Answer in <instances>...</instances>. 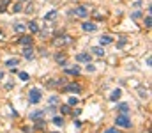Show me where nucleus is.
<instances>
[{"label":"nucleus","mask_w":152,"mask_h":133,"mask_svg":"<svg viewBox=\"0 0 152 133\" xmlns=\"http://www.w3.org/2000/svg\"><path fill=\"white\" fill-rule=\"evenodd\" d=\"M115 123H117V126H120V128H131V119H129L126 114H120V115H117Z\"/></svg>","instance_id":"f257e3e1"},{"label":"nucleus","mask_w":152,"mask_h":133,"mask_svg":"<svg viewBox=\"0 0 152 133\" xmlns=\"http://www.w3.org/2000/svg\"><path fill=\"white\" fill-rule=\"evenodd\" d=\"M28 99H30V103H39L41 101V90L39 89H32L28 92Z\"/></svg>","instance_id":"f03ea898"},{"label":"nucleus","mask_w":152,"mask_h":133,"mask_svg":"<svg viewBox=\"0 0 152 133\" xmlns=\"http://www.w3.org/2000/svg\"><path fill=\"white\" fill-rule=\"evenodd\" d=\"M73 12H75L76 16H80V18H85V16H88V9H87L85 5H80V7H76Z\"/></svg>","instance_id":"7ed1b4c3"},{"label":"nucleus","mask_w":152,"mask_h":133,"mask_svg":"<svg viewBox=\"0 0 152 133\" xmlns=\"http://www.w3.org/2000/svg\"><path fill=\"white\" fill-rule=\"evenodd\" d=\"M69 43H71V37H69V36H62V37H57V39L53 41L55 46H64V44H69Z\"/></svg>","instance_id":"20e7f679"},{"label":"nucleus","mask_w":152,"mask_h":133,"mask_svg":"<svg viewBox=\"0 0 152 133\" xmlns=\"http://www.w3.org/2000/svg\"><path fill=\"white\" fill-rule=\"evenodd\" d=\"M90 59H92V57H90L88 51H81V53L76 55V60H78V62H90Z\"/></svg>","instance_id":"39448f33"},{"label":"nucleus","mask_w":152,"mask_h":133,"mask_svg":"<svg viewBox=\"0 0 152 133\" xmlns=\"http://www.w3.org/2000/svg\"><path fill=\"white\" fill-rule=\"evenodd\" d=\"M64 92H81V87L78 85V84H67L66 87H64Z\"/></svg>","instance_id":"423d86ee"},{"label":"nucleus","mask_w":152,"mask_h":133,"mask_svg":"<svg viewBox=\"0 0 152 133\" xmlns=\"http://www.w3.org/2000/svg\"><path fill=\"white\" fill-rule=\"evenodd\" d=\"M18 43L21 44V46H32V37L30 36H21L18 39Z\"/></svg>","instance_id":"0eeeda50"},{"label":"nucleus","mask_w":152,"mask_h":133,"mask_svg":"<svg viewBox=\"0 0 152 133\" xmlns=\"http://www.w3.org/2000/svg\"><path fill=\"white\" fill-rule=\"evenodd\" d=\"M99 43H101V46L112 44L113 43V37H112V36H101V37H99Z\"/></svg>","instance_id":"6e6552de"},{"label":"nucleus","mask_w":152,"mask_h":133,"mask_svg":"<svg viewBox=\"0 0 152 133\" xmlns=\"http://www.w3.org/2000/svg\"><path fill=\"white\" fill-rule=\"evenodd\" d=\"M81 29H83L85 32H94L97 27H96V23H81Z\"/></svg>","instance_id":"1a4fd4ad"},{"label":"nucleus","mask_w":152,"mask_h":133,"mask_svg":"<svg viewBox=\"0 0 152 133\" xmlns=\"http://www.w3.org/2000/svg\"><path fill=\"white\" fill-rule=\"evenodd\" d=\"M23 57L28 59V60H32V59H34V50H32L30 46H27V48L23 50Z\"/></svg>","instance_id":"9d476101"},{"label":"nucleus","mask_w":152,"mask_h":133,"mask_svg":"<svg viewBox=\"0 0 152 133\" xmlns=\"http://www.w3.org/2000/svg\"><path fill=\"white\" fill-rule=\"evenodd\" d=\"M120 96H122V90L120 89H115V90H112V94H110V101H117Z\"/></svg>","instance_id":"9b49d317"},{"label":"nucleus","mask_w":152,"mask_h":133,"mask_svg":"<svg viewBox=\"0 0 152 133\" xmlns=\"http://www.w3.org/2000/svg\"><path fill=\"white\" fill-rule=\"evenodd\" d=\"M117 110H118L120 114H127V112H129V105H127V103H120V105H117Z\"/></svg>","instance_id":"f8f14e48"},{"label":"nucleus","mask_w":152,"mask_h":133,"mask_svg":"<svg viewBox=\"0 0 152 133\" xmlns=\"http://www.w3.org/2000/svg\"><path fill=\"white\" fill-rule=\"evenodd\" d=\"M92 51H94L97 57H103V55H104V48H103V46H94Z\"/></svg>","instance_id":"ddd939ff"},{"label":"nucleus","mask_w":152,"mask_h":133,"mask_svg":"<svg viewBox=\"0 0 152 133\" xmlns=\"http://www.w3.org/2000/svg\"><path fill=\"white\" fill-rule=\"evenodd\" d=\"M51 123H53L55 126H62V124H64V117H58V115H55V117L51 119Z\"/></svg>","instance_id":"4468645a"},{"label":"nucleus","mask_w":152,"mask_h":133,"mask_svg":"<svg viewBox=\"0 0 152 133\" xmlns=\"http://www.w3.org/2000/svg\"><path fill=\"white\" fill-rule=\"evenodd\" d=\"M5 66H7V68H14V66H18V59H7V60H5Z\"/></svg>","instance_id":"2eb2a0df"},{"label":"nucleus","mask_w":152,"mask_h":133,"mask_svg":"<svg viewBox=\"0 0 152 133\" xmlns=\"http://www.w3.org/2000/svg\"><path fill=\"white\" fill-rule=\"evenodd\" d=\"M28 30H30V32H34V34H36V32H39L37 23H36V21H30V23H28Z\"/></svg>","instance_id":"dca6fc26"},{"label":"nucleus","mask_w":152,"mask_h":133,"mask_svg":"<svg viewBox=\"0 0 152 133\" xmlns=\"http://www.w3.org/2000/svg\"><path fill=\"white\" fill-rule=\"evenodd\" d=\"M66 73H67V75H80V68H78V66L69 68V69H66Z\"/></svg>","instance_id":"f3484780"},{"label":"nucleus","mask_w":152,"mask_h":133,"mask_svg":"<svg viewBox=\"0 0 152 133\" xmlns=\"http://www.w3.org/2000/svg\"><path fill=\"white\" fill-rule=\"evenodd\" d=\"M55 16H57V9H51L48 14H44V20H53Z\"/></svg>","instance_id":"a211bd4d"},{"label":"nucleus","mask_w":152,"mask_h":133,"mask_svg":"<svg viewBox=\"0 0 152 133\" xmlns=\"http://www.w3.org/2000/svg\"><path fill=\"white\" fill-rule=\"evenodd\" d=\"M55 59H57V62H58L60 66H66V55H60V53H58Z\"/></svg>","instance_id":"6ab92c4d"},{"label":"nucleus","mask_w":152,"mask_h":133,"mask_svg":"<svg viewBox=\"0 0 152 133\" xmlns=\"http://www.w3.org/2000/svg\"><path fill=\"white\" fill-rule=\"evenodd\" d=\"M67 105H69V107H76V105H78V98H76V96H71V98L67 99Z\"/></svg>","instance_id":"aec40b11"},{"label":"nucleus","mask_w":152,"mask_h":133,"mask_svg":"<svg viewBox=\"0 0 152 133\" xmlns=\"http://www.w3.org/2000/svg\"><path fill=\"white\" fill-rule=\"evenodd\" d=\"M9 7V0H0V12H4Z\"/></svg>","instance_id":"412c9836"},{"label":"nucleus","mask_w":152,"mask_h":133,"mask_svg":"<svg viewBox=\"0 0 152 133\" xmlns=\"http://www.w3.org/2000/svg\"><path fill=\"white\" fill-rule=\"evenodd\" d=\"M42 114H44V110H36V112H32V114H30V117H32V119H39Z\"/></svg>","instance_id":"4be33fe9"},{"label":"nucleus","mask_w":152,"mask_h":133,"mask_svg":"<svg viewBox=\"0 0 152 133\" xmlns=\"http://www.w3.org/2000/svg\"><path fill=\"white\" fill-rule=\"evenodd\" d=\"M12 11H14V12H21V11H23V7H21V4H20V2H16V4L12 5Z\"/></svg>","instance_id":"5701e85b"},{"label":"nucleus","mask_w":152,"mask_h":133,"mask_svg":"<svg viewBox=\"0 0 152 133\" xmlns=\"http://www.w3.org/2000/svg\"><path fill=\"white\" fill-rule=\"evenodd\" d=\"M143 23H145V27H147V29H151V25H152V18H151V14H149V16H145Z\"/></svg>","instance_id":"b1692460"},{"label":"nucleus","mask_w":152,"mask_h":133,"mask_svg":"<svg viewBox=\"0 0 152 133\" xmlns=\"http://www.w3.org/2000/svg\"><path fill=\"white\" fill-rule=\"evenodd\" d=\"M60 112H62V114H69V112H71L69 105H62V107H60Z\"/></svg>","instance_id":"393cba45"},{"label":"nucleus","mask_w":152,"mask_h":133,"mask_svg":"<svg viewBox=\"0 0 152 133\" xmlns=\"http://www.w3.org/2000/svg\"><path fill=\"white\" fill-rule=\"evenodd\" d=\"M14 30H16V32H23V30H25V27H23L21 23H16V25H14Z\"/></svg>","instance_id":"a878e982"},{"label":"nucleus","mask_w":152,"mask_h":133,"mask_svg":"<svg viewBox=\"0 0 152 133\" xmlns=\"http://www.w3.org/2000/svg\"><path fill=\"white\" fill-rule=\"evenodd\" d=\"M28 78H30V76H28V73H20V80H21V82H27Z\"/></svg>","instance_id":"bb28decb"},{"label":"nucleus","mask_w":152,"mask_h":133,"mask_svg":"<svg viewBox=\"0 0 152 133\" xmlns=\"http://www.w3.org/2000/svg\"><path fill=\"white\" fill-rule=\"evenodd\" d=\"M87 71L94 73V71H96V66H94V64H90V62H87Z\"/></svg>","instance_id":"cd10ccee"},{"label":"nucleus","mask_w":152,"mask_h":133,"mask_svg":"<svg viewBox=\"0 0 152 133\" xmlns=\"http://www.w3.org/2000/svg\"><path fill=\"white\" fill-rule=\"evenodd\" d=\"M50 103H51V107H55V105L58 103V98H57V96H51V98H50Z\"/></svg>","instance_id":"c85d7f7f"},{"label":"nucleus","mask_w":152,"mask_h":133,"mask_svg":"<svg viewBox=\"0 0 152 133\" xmlns=\"http://www.w3.org/2000/svg\"><path fill=\"white\" fill-rule=\"evenodd\" d=\"M140 98H149V92L143 90V89H140Z\"/></svg>","instance_id":"c756f323"},{"label":"nucleus","mask_w":152,"mask_h":133,"mask_svg":"<svg viewBox=\"0 0 152 133\" xmlns=\"http://www.w3.org/2000/svg\"><path fill=\"white\" fill-rule=\"evenodd\" d=\"M36 128H44V121L42 119H39L37 123H36Z\"/></svg>","instance_id":"7c9ffc66"},{"label":"nucleus","mask_w":152,"mask_h":133,"mask_svg":"<svg viewBox=\"0 0 152 133\" xmlns=\"http://www.w3.org/2000/svg\"><path fill=\"white\" fill-rule=\"evenodd\" d=\"M104 133H120V132H118L117 128H108V130H106Z\"/></svg>","instance_id":"2f4dec72"},{"label":"nucleus","mask_w":152,"mask_h":133,"mask_svg":"<svg viewBox=\"0 0 152 133\" xmlns=\"http://www.w3.org/2000/svg\"><path fill=\"white\" fill-rule=\"evenodd\" d=\"M32 11H34V5H32V4H30V5H28V7H27V9H25V12H28V14H30V12H32Z\"/></svg>","instance_id":"473e14b6"},{"label":"nucleus","mask_w":152,"mask_h":133,"mask_svg":"<svg viewBox=\"0 0 152 133\" xmlns=\"http://www.w3.org/2000/svg\"><path fill=\"white\" fill-rule=\"evenodd\" d=\"M142 16V12L140 11H136V12H133V20H136V18H140Z\"/></svg>","instance_id":"72a5a7b5"},{"label":"nucleus","mask_w":152,"mask_h":133,"mask_svg":"<svg viewBox=\"0 0 152 133\" xmlns=\"http://www.w3.org/2000/svg\"><path fill=\"white\" fill-rule=\"evenodd\" d=\"M18 2H25V0H18Z\"/></svg>","instance_id":"f704fd0d"},{"label":"nucleus","mask_w":152,"mask_h":133,"mask_svg":"<svg viewBox=\"0 0 152 133\" xmlns=\"http://www.w3.org/2000/svg\"><path fill=\"white\" fill-rule=\"evenodd\" d=\"M53 133H57V132H53Z\"/></svg>","instance_id":"c9c22d12"}]
</instances>
